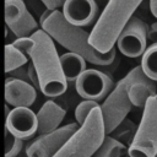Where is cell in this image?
Returning a JSON list of instances; mask_svg holds the SVG:
<instances>
[{"instance_id": "6da1fadb", "label": "cell", "mask_w": 157, "mask_h": 157, "mask_svg": "<svg viewBox=\"0 0 157 157\" xmlns=\"http://www.w3.org/2000/svg\"><path fill=\"white\" fill-rule=\"evenodd\" d=\"M40 28L47 32L53 40L71 53L81 55L86 61L96 66H108L117 59L115 47L108 53H99L88 42L90 33L82 27L69 23L60 10H53L49 17L40 25Z\"/></svg>"}, {"instance_id": "7a4b0ae2", "label": "cell", "mask_w": 157, "mask_h": 157, "mask_svg": "<svg viewBox=\"0 0 157 157\" xmlns=\"http://www.w3.org/2000/svg\"><path fill=\"white\" fill-rule=\"evenodd\" d=\"M33 44L27 53L38 75L40 91L44 96L55 98L61 96L67 88L60 59L52 37L42 28L31 36Z\"/></svg>"}, {"instance_id": "3957f363", "label": "cell", "mask_w": 157, "mask_h": 157, "mask_svg": "<svg viewBox=\"0 0 157 157\" xmlns=\"http://www.w3.org/2000/svg\"><path fill=\"white\" fill-rule=\"evenodd\" d=\"M144 0H108L92 31L88 42L99 53H108L115 47L119 33L134 16Z\"/></svg>"}, {"instance_id": "277c9868", "label": "cell", "mask_w": 157, "mask_h": 157, "mask_svg": "<svg viewBox=\"0 0 157 157\" xmlns=\"http://www.w3.org/2000/svg\"><path fill=\"white\" fill-rule=\"evenodd\" d=\"M105 136L101 107H96L78 130L52 157H92Z\"/></svg>"}, {"instance_id": "5b68a950", "label": "cell", "mask_w": 157, "mask_h": 157, "mask_svg": "<svg viewBox=\"0 0 157 157\" xmlns=\"http://www.w3.org/2000/svg\"><path fill=\"white\" fill-rule=\"evenodd\" d=\"M130 157H155L157 155V94L145 103L142 118L128 148Z\"/></svg>"}, {"instance_id": "8992f818", "label": "cell", "mask_w": 157, "mask_h": 157, "mask_svg": "<svg viewBox=\"0 0 157 157\" xmlns=\"http://www.w3.org/2000/svg\"><path fill=\"white\" fill-rule=\"evenodd\" d=\"M134 78V70H130L105 97L101 107L105 135H109L117 125L123 121L132 108L129 99V87Z\"/></svg>"}, {"instance_id": "52a82bcc", "label": "cell", "mask_w": 157, "mask_h": 157, "mask_svg": "<svg viewBox=\"0 0 157 157\" xmlns=\"http://www.w3.org/2000/svg\"><path fill=\"white\" fill-rule=\"evenodd\" d=\"M148 26L137 16L130 17L118 36L115 45L118 50L128 58L141 56L147 48Z\"/></svg>"}, {"instance_id": "ba28073f", "label": "cell", "mask_w": 157, "mask_h": 157, "mask_svg": "<svg viewBox=\"0 0 157 157\" xmlns=\"http://www.w3.org/2000/svg\"><path fill=\"white\" fill-rule=\"evenodd\" d=\"M114 87L109 74L99 69H86L75 81V88L80 97L88 101H104Z\"/></svg>"}, {"instance_id": "9c48e42d", "label": "cell", "mask_w": 157, "mask_h": 157, "mask_svg": "<svg viewBox=\"0 0 157 157\" xmlns=\"http://www.w3.org/2000/svg\"><path fill=\"white\" fill-rule=\"evenodd\" d=\"M4 18L6 27L17 37H31L39 29L38 22L28 11L25 1L21 0H5Z\"/></svg>"}, {"instance_id": "30bf717a", "label": "cell", "mask_w": 157, "mask_h": 157, "mask_svg": "<svg viewBox=\"0 0 157 157\" xmlns=\"http://www.w3.org/2000/svg\"><path fill=\"white\" fill-rule=\"evenodd\" d=\"M78 128L80 125L77 123H70L59 126L52 132L39 135L36 141L27 146V157H52L78 130Z\"/></svg>"}, {"instance_id": "8fae6325", "label": "cell", "mask_w": 157, "mask_h": 157, "mask_svg": "<svg viewBox=\"0 0 157 157\" xmlns=\"http://www.w3.org/2000/svg\"><path fill=\"white\" fill-rule=\"evenodd\" d=\"M61 12L69 23L86 27L98 20L99 5L96 0H65Z\"/></svg>"}, {"instance_id": "7c38bea8", "label": "cell", "mask_w": 157, "mask_h": 157, "mask_svg": "<svg viewBox=\"0 0 157 157\" xmlns=\"http://www.w3.org/2000/svg\"><path fill=\"white\" fill-rule=\"evenodd\" d=\"M6 130L21 140L29 139L37 132V114L29 107H15L6 117Z\"/></svg>"}, {"instance_id": "4fadbf2b", "label": "cell", "mask_w": 157, "mask_h": 157, "mask_svg": "<svg viewBox=\"0 0 157 157\" xmlns=\"http://www.w3.org/2000/svg\"><path fill=\"white\" fill-rule=\"evenodd\" d=\"M4 96L6 103L12 107H31L37 98V90L26 81L7 76Z\"/></svg>"}, {"instance_id": "5bb4252c", "label": "cell", "mask_w": 157, "mask_h": 157, "mask_svg": "<svg viewBox=\"0 0 157 157\" xmlns=\"http://www.w3.org/2000/svg\"><path fill=\"white\" fill-rule=\"evenodd\" d=\"M134 70V78L129 87V99L134 107L144 108L147 99L157 94V82L148 78L141 66H136Z\"/></svg>"}, {"instance_id": "9a60e30c", "label": "cell", "mask_w": 157, "mask_h": 157, "mask_svg": "<svg viewBox=\"0 0 157 157\" xmlns=\"http://www.w3.org/2000/svg\"><path fill=\"white\" fill-rule=\"evenodd\" d=\"M65 114H66L65 109L60 107L56 102L52 99L47 101L37 113V120H38L37 134L44 135L58 129L61 121L64 120Z\"/></svg>"}, {"instance_id": "2e32d148", "label": "cell", "mask_w": 157, "mask_h": 157, "mask_svg": "<svg viewBox=\"0 0 157 157\" xmlns=\"http://www.w3.org/2000/svg\"><path fill=\"white\" fill-rule=\"evenodd\" d=\"M59 59L64 77L67 82H75L76 78L87 69L86 67L87 61L76 53L67 52L61 56H59Z\"/></svg>"}, {"instance_id": "e0dca14e", "label": "cell", "mask_w": 157, "mask_h": 157, "mask_svg": "<svg viewBox=\"0 0 157 157\" xmlns=\"http://www.w3.org/2000/svg\"><path fill=\"white\" fill-rule=\"evenodd\" d=\"M128 147L121 142L113 139L110 135H105L101 146L94 152V157H126Z\"/></svg>"}, {"instance_id": "ac0fdd59", "label": "cell", "mask_w": 157, "mask_h": 157, "mask_svg": "<svg viewBox=\"0 0 157 157\" xmlns=\"http://www.w3.org/2000/svg\"><path fill=\"white\" fill-rule=\"evenodd\" d=\"M5 61H4V69L5 72L9 74L16 69H18L20 66H23L28 63V58L25 53H22L21 50H18L12 43H7L5 45Z\"/></svg>"}, {"instance_id": "d6986e66", "label": "cell", "mask_w": 157, "mask_h": 157, "mask_svg": "<svg viewBox=\"0 0 157 157\" xmlns=\"http://www.w3.org/2000/svg\"><path fill=\"white\" fill-rule=\"evenodd\" d=\"M136 130H137V125L132 120L125 118L123 121H120L117 125V128L109 135L113 139H115L117 141L121 142L123 145H125L129 148V146L131 145V142L134 140V136L136 134Z\"/></svg>"}, {"instance_id": "ffe728a7", "label": "cell", "mask_w": 157, "mask_h": 157, "mask_svg": "<svg viewBox=\"0 0 157 157\" xmlns=\"http://www.w3.org/2000/svg\"><path fill=\"white\" fill-rule=\"evenodd\" d=\"M141 69L144 74L157 82V43H152L141 55Z\"/></svg>"}, {"instance_id": "44dd1931", "label": "cell", "mask_w": 157, "mask_h": 157, "mask_svg": "<svg viewBox=\"0 0 157 157\" xmlns=\"http://www.w3.org/2000/svg\"><path fill=\"white\" fill-rule=\"evenodd\" d=\"M23 147V140L16 137L5 129V157H16Z\"/></svg>"}, {"instance_id": "7402d4cb", "label": "cell", "mask_w": 157, "mask_h": 157, "mask_svg": "<svg viewBox=\"0 0 157 157\" xmlns=\"http://www.w3.org/2000/svg\"><path fill=\"white\" fill-rule=\"evenodd\" d=\"M98 102H94V101H88V99H83L81 103L77 104V107L75 108V119H76V123L81 126L85 120L87 119L88 114L96 108L98 107Z\"/></svg>"}, {"instance_id": "603a6c76", "label": "cell", "mask_w": 157, "mask_h": 157, "mask_svg": "<svg viewBox=\"0 0 157 157\" xmlns=\"http://www.w3.org/2000/svg\"><path fill=\"white\" fill-rule=\"evenodd\" d=\"M12 44H13L18 50H21L22 53H25V54L27 55L28 50L31 49V47H32V44H33V40H32L31 37H22V38H16V39L12 42Z\"/></svg>"}, {"instance_id": "cb8c5ba5", "label": "cell", "mask_w": 157, "mask_h": 157, "mask_svg": "<svg viewBox=\"0 0 157 157\" xmlns=\"http://www.w3.org/2000/svg\"><path fill=\"white\" fill-rule=\"evenodd\" d=\"M10 77H13V78H17V80H21V81H26L29 83V78H28V65H23V66H20L18 69L11 71L7 74Z\"/></svg>"}, {"instance_id": "d4e9b609", "label": "cell", "mask_w": 157, "mask_h": 157, "mask_svg": "<svg viewBox=\"0 0 157 157\" xmlns=\"http://www.w3.org/2000/svg\"><path fill=\"white\" fill-rule=\"evenodd\" d=\"M28 78H29V83L36 88L40 91V86H39V80H38V75L32 65V63L28 64Z\"/></svg>"}, {"instance_id": "484cf974", "label": "cell", "mask_w": 157, "mask_h": 157, "mask_svg": "<svg viewBox=\"0 0 157 157\" xmlns=\"http://www.w3.org/2000/svg\"><path fill=\"white\" fill-rule=\"evenodd\" d=\"M40 1L45 6V9L49 10H59L60 7H63L65 2V0H40Z\"/></svg>"}, {"instance_id": "4316f807", "label": "cell", "mask_w": 157, "mask_h": 157, "mask_svg": "<svg viewBox=\"0 0 157 157\" xmlns=\"http://www.w3.org/2000/svg\"><path fill=\"white\" fill-rule=\"evenodd\" d=\"M147 39H150L152 43H157V21L153 22V23L148 27Z\"/></svg>"}, {"instance_id": "83f0119b", "label": "cell", "mask_w": 157, "mask_h": 157, "mask_svg": "<svg viewBox=\"0 0 157 157\" xmlns=\"http://www.w3.org/2000/svg\"><path fill=\"white\" fill-rule=\"evenodd\" d=\"M148 6H150V11L152 16L157 18V0H148Z\"/></svg>"}, {"instance_id": "f1b7e54d", "label": "cell", "mask_w": 157, "mask_h": 157, "mask_svg": "<svg viewBox=\"0 0 157 157\" xmlns=\"http://www.w3.org/2000/svg\"><path fill=\"white\" fill-rule=\"evenodd\" d=\"M52 11L53 10H49V9H45L43 12H42V15H40V18H39V25H42L48 17H49V15L52 13Z\"/></svg>"}, {"instance_id": "f546056e", "label": "cell", "mask_w": 157, "mask_h": 157, "mask_svg": "<svg viewBox=\"0 0 157 157\" xmlns=\"http://www.w3.org/2000/svg\"><path fill=\"white\" fill-rule=\"evenodd\" d=\"M126 157H130V156H129V155H128V156H126Z\"/></svg>"}, {"instance_id": "4dcf8cb0", "label": "cell", "mask_w": 157, "mask_h": 157, "mask_svg": "<svg viewBox=\"0 0 157 157\" xmlns=\"http://www.w3.org/2000/svg\"><path fill=\"white\" fill-rule=\"evenodd\" d=\"M155 157H157V155H156V156H155Z\"/></svg>"}, {"instance_id": "1f68e13d", "label": "cell", "mask_w": 157, "mask_h": 157, "mask_svg": "<svg viewBox=\"0 0 157 157\" xmlns=\"http://www.w3.org/2000/svg\"><path fill=\"white\" fill-rule=\"evenodd\" d=\"M21 1H23V0H21Z\"/></svg>"}]
</instances>
